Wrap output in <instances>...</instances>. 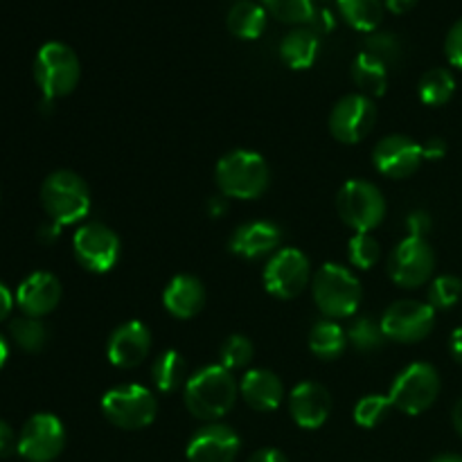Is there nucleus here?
I'll list each match as a JSON object with an SVG mask.
<instances>
[{
	"label": "nucleus",
	"mask_w": 462,
	"mask_h": 462,
	"mask_svg": "<svg viewBox=\"0 0 462 462\" xmlns=\"http://www.w3.org/2000/svg\"><path fill=\"white\" fill-rule=\"evenodd\" d=\"M237 400V383L224 365H208L185 383V406L194 418L217 422L230 413Z\"/></svg>",
	"instance_id": "f257e3e1"
},
{
	"label": "nucleus",
	"mask_w": 462,
	"mask_h": 462,
	"mask_svg": "<svg viewBox=\"0 0 462 462\" xmlns=\"http://www.w3.org/2000/svg\"><path fill=\"white\" fill-rule=\"evenodd\" d=\"M45 215L57 226H70L90 212V189L79 174L70 170L52 171L41 185Z\"/></svg>",
	"instance_id": "f03ea898"
},
{
	"label": "nucleus",
	"mask_w": 462,
	"mask_h": 462,
	"mask_svg": "<svg viewBox=\"0 0 462 462\" xmlns=\"http://www.w3.org/2000/svg\"><path fill=\"white\" fill-rule=\"evenodd\" d=\"M215 179L224 197L248 201V199H257L264 194V189L269 188L271 171L260 153L248 152V149H235L221 158Z\"/></svg>",
	"instance_id": "7ed1b4c3"
},
{
	"label": "nucleus",
	"mask_w": 462,
	"mask_h": 462,
	"mask_svg": "<svg viewBox=\"0 0 462 462\" xmlns=\"http://www.w3.org/2000/svg\"><path fill=\"white\" fill-rule=\"evenodd\" d=\"M81 77L79 59L70 45L61 41H50L41 45L34 59V79L43 93L45 104L66 97L77 88Z\"/></svg>",
	"instance_id": "20e7f679"
},
{
	"label": "nucleus",
	"mask_w": 462,
	"mask_h": 462,
	"mask_svg": "<svg viewBox=\"0 0 462 462\" xmlns=\"http://www.w3.org/2000/svg\"><path fill=\"white\" fill-rule=\"evenodd\" d=\"M314 300L319 310L332 319H347L359 310L361 302V284L350 269L341 264L320 266L319 273L311 282Z\"/></svg>",
	"instance_id": "39448f33"
},
{
	"label": "nucleus",
	"mask_w": 462,
	"mask_h": 462,
	"mask_svg": "<svg viewBox=\"0 0 462 462\" xmlns=\"http://www.w3.org/2000/svg\"><path fill=\"white\" fill-rule=\"evenodd\" d=\"M102 413L113 427L138 431L156 420L158 402L152 391L143 386H117L102 397Z\"/></svg>",
	"instance_id": "423d86ee"
},
{
	"label": "nucleus",
	"mask_w": 462,
	"mask_h": 462,
	"mask_svg": "<svg viewBox=\"0 0 462 462\" xmlns=\"http://www.w3.org/2000/svg\"><path fill=\"white\" fill-rule=\"evenodd\" d=\"M338 215L356 233H370L386 217V201L377 185L352 179L338 192Z\"/></svg>",
	"instance_id": "0eeeda50"
},
{
	"label": "nucleus",
	"mask_w": 462,
	"mask_h": 462,
	"mask_svg": "<svg viewBox=\"0 0 462 462\" xmlns=\"http://www.w3.org/2000/svg\"><path fill=\"white\" fill-rule=\"evenodd\" d=\"M438 395H440V377L431 364H413L402 370L388 393L393 406L406 415H420L431 409Z\"/></svg>",
	"instance_id": "6e6552de"
},
{
	"label": "nucleus",
	"mask_w": 462,
	"mask_h": 462,
	"mask_svg": "<svg viewBox=\"0 0 462 462\" xmlns=\"http://www.w3.org/2000/svg\"><path fill=\"white\" fill-rule=\"evenodd\" d=\"M66 447V429L52 413H36L18 433V454L27 462H52Z\"/></svg>",
	"instance_id": "1a4fd4ad"
},
{
	"label": "nucleus",
	"mask_w": 462,
	"mask_h": 462,
	"mask_svg": "<svg viewBox=\"0 0 462 462\" xmlns=\"http://www.w3.org/2000/svg\"><path fill=\"white\" fill-rule=\"evenodd\" d=\"M310 282V260L298 248H282L271 255L264 269V287L280 300H293Z\"/></svg>",
	"instance_id": "9d476101"
},
{
	"label": "nucleus",
	"mask_w": 462,
	"mask_h": 462,
	"mask_svg": "<svg viewBox=\"0 0 462 462\" xmlns=\"http://www.w3.org/2000/svg\"><path fill=\"white\" fill-rule=\"evenodd\" d=\"M77 262L90 273H108L120 260V237L104 224H86L72 237Z\"/></svg>",
	"instance_id": "9b49d317"
},
{
	"label": "nucleus",
	"mask_w": 462,
	"mask_h": 462,
	"mask_svg": "<svg viewBox=\"0 0 462 462\" xmlns=\"http://www.w3.org/2000/svg\"><path fill=\"white\" fill-rule=\"evenodd\" d=\"M433 266H436V255L427 239L406 237L397 244L388 260V275L400 287L415 289L431 278Z\"/></svg>",
	"instance_id": "f8f14e48"
},
{
	"label": "nucleus",
	"mask_w": 462,
	"mask_h": 462,
	"mask_svg": "<svg viewBox=\"0 0 462 462\" xmlns=\"http://www.w3.org/2000/svg\"><path fill=\"white\" fill-rule=\"evenodd\" d=\"M436 310L418 300L393 302L382 316L383 337L397 343H418L433 329Z\"/></svg>",
	"instance_id": "ddd939ff"
},
{
	"label": "nucleus",
	"mask_w": 462,
	"mask_h": 462,
	"mask_svg": "<svg viewBox=\"0 0 462 462\" xmlns=\"http://www.w3.org/2000/svg\"><path fill=\"white\" fill-rule=\"evenodd\" d=\"M377 122V106L370 97L356 93L346 95L329 116V131L343 144H356L374 129Z\"/></svg>",
	"instance_id": "4468645a"
},
{
	"label": "nucleus",
	"mask_w": 462,
	"mask_h": 462,
	"mask_svg": "<svg viewBox=\"0 0 462 462\" xmlns=\"http://www.w3.org/2000/svg\"><path fill=\"white\" fill-rule=\"evenodd\" d=\"M374 167L388 179H406L424 162L422 144L409 135H388L374 147Z\"/></svg>",
	"instance_id": "2eb2a0df"
},
{
	"label": "nucleus",
	"mask_w": 462,
	"mask_h": 462,
	"mask_svg": "<svg viewBox=\"0 0 462 462\" xmlns=\"http://www.w3.org/2000/svg\"><path fill=\"white\" fill-rule=\"evenodd\" d=\"M152 350V332L140 320H129L122 323L116 332L111 334L106 346V356L116 368L131 370L138 368Z\"/></svg>",
	"instance_id": "dca6fc26"
},
{
	"label": "nucleus",
	"mask_w": 462,
	"mask_h": 462,
	"mask_svg": "<svg viewBox=\"0 0 462 462\" xmlns=\"http://www.w3.org/2000/svg\"><path fill=\"white\" fill-rule=\"evenodd\" d=\"M242 449V440L237 433L226 424H208L201 431L192 436L188 442V456L189 462H235Z\"/></svg>",
	"instance_id": "f3484780"
},
{
	"label": "nucleus",
	"mask_w": 462,
	"mask_h": 462,
	"mask_svg": "<svg viewBox=\"0 0 462 462\" xmlns=\"http://www.w3.org/2000/svg\"><path fill=\"white\" fill-rule=\"evenodd\" d=\"M59 302H61V282L57 280V275L48 273V271H36L18 284L16 305L23 316L43 319L57 310Z\"/></svg>",
	"instance_id": "a211bd4d"
},
{
	"label": "nucleus",
	"mask_w": 462,
	"mask_h": 462,
	"mask_svg": "<svg viewBox=\"0 0 462 462\" xmlns=\"http://www.w3.org/2000/svg\"><path fill=\"white\" fill-rule=\"evenodd\" d=\"M289 413L300 429H319L332 413V397L328 388L316 382L298 383L289 395Z\"/></svg>",
	"instance_id": "6ab92c4d"
},
{
	"label": "nucleus",
	"mask_w": 462,
	"mask_h": 462,
	"mask_svg": "<svg viewBox=\"0 0 462 462\" xmlns=\"http://www.w3.org/2000/svg\"><path fill=\"white\" fill-rule=\"evenodd\" d=\"M282 242V230L273 221H248L239 226L237 233L230 239V251L246 260H257L275 253Z\"/></svg>",
	"instance_id": "aec40b11"
},
{
	"label": "nucleus",
	"mask_w": 462,
	"mask_h": 462,
	"mask_svg": "<svg viewBox=\"0 0 462 462\" xmlns=\"http://www.w3.org/2000/svg\"><path fill=\"white\" fill-rule=\"evenodd\" d=\"M239 393H242L244 402L260 413H271V411L280 409L284 400V386L278 374L260 368L244 374Z\"/></svg>",
	"instance_id": "412c9836"
},
{
	"label": "nucleus",
	"mask_w": 462,
	"mask_h": 462,
	"mask_svg": "<svg viewBox=\"0 0 462 462\" xmlns=\"http://www.w3.org/2000/svg\"><path fill=\"white\" fill-rule=\"evenodd\" d=\"M162 305L174 319H194L206 305V289L192 275H176L162 293Z\"/></svg>",
	"instance_id": "4be33fe9"
},
{
	"label": "nucleus",
	"mask_w": 462,
	"mask_h": 462,
	"mask_svg": "<svg viewBox=\"0 0 462 462\" xmlns=\"http://www.w3.org/2000/svg\"><path fill=\"white\" fill-rule=\"evenodd\" d=\"M320 41L311 27H296L280 43V57L293 70H307L319 57Z\"/></svg>",
	"instance_id": "5701e85b"
},
{
	"label": "nucleus",
	"mask_w": 462,
	"mask_h": 462,
	"mask_svg": "<svg viewBox=\"0 0 462 462\" xmlns=\"http://www.w3.org/2000/svg\"><path fill=\"white\" fill-rule=\"evenodd\" d=\"M226 25L237 39L253 41L260 39L262 32L266 30V9L264 5H257L253 0H239L230 7Z\"/></svg>",
	"instance_id": "b1692460"
},
{
	"label": "nucleus",
	"mask_w": 462,
	"mask_h": 462,
	"mask_svg": "<svg viewBox=\"0 0 462 462\" xmlns=\"http://www.w3.org/2000/svg\"><path fill=\"white\" fill-rule=\"evenodd\" d=\"M352 79L365 97H382L388 88V68L370 54L361 52L352 63Z\"/></svg>",
	"instance_id": "393cba45"
},
{
	"label": "nucleus",
	"mask_w": 462,
	"mask_h": 462,
	"mask_svg": "<svg viewBox=\"0 0 462 462\" xmlns=\"http://www.w3.org/2000/svg\"><path fill=\"white\" fill-rule=\"evenodd\" d=\"M347 346V332L334 320H320L310 332V350L319 359L334 361L343 355Z\"/></svg>",
	"instance_id": "a878e982"
},
{
	"label": "nucleus",
	"mask_w": 462,
	"mask_h": 462,
	"mask_svg": "<svg viewBox=\"0 0 462 462\" xmlns=\"http://www.w3.org/2000/svg\"><path fill=\"white\" fill-rule=\"evenodd\" d=\"M338 12L343 21L359 32H377L379 23L383 18V3L382 0H337Z\"/></svg>",
	"instance_id": "bb28decb"
},
{
	"label": "nucleus",
	"mask_w": 462,
	"mask_h": 462,
	"mask_svg": "<svg viewBox=\"0 0 462 462\" xmlns=\"http://www.w3.org/2000/svg\"><path fill=\"white\" fill-rule=\"evenodd\" d=\"M152 377L158 391L174 393L183 386L185 377H188V365H185V359L179 352L165 350L162 355H158L156 361H153Z\"/></svg>",
	"instance_id": "cd10ccee"
},
{
	"label": "nucleus",
	"mask_w": 462,
	"mask_h": 462,
	"mask_svg": "<svg viewBox=\"0 0 462 462\" xmlns=\"http://www.w3.org/2000/svg\"><path fill=\"white\" fill-rule=\"evenodd\" d=\"M418 93L427 106H445L456 93L454 75L445 68H433V70L424 72V77L420 79Z\"/></svg>",
	"instance_id": "c85d7f7f"
},
{
	"label": "nucleus",
	"mask_w": 462,
	"mask_h": 462,
	"mask_svg": "<svg viewBox=\"0 0 462 462\" xmlns=\"http://www.w3.org/2000/svg\"><path fill=\"white\" fill-rule=\"evenodd\" d=\"M9 337L23 352H30V355H36L48 346V328L43 325V320L32 319V316L14 319L9 323Z\"/></svg>",
	"instance_id": "c756f323"
},
{
	"label": "nucleus",
	"mask_w": 462,
	"mask_h": 462,
	"mask_svg": "<svg viewBox=\"0 0 462 462\" xmlns=\"http://www.w3.org/2000/svg\"><path fill=\"white\" fill-rule=\"evenodd\" d=\"M266 12L289 25H310L314 18V0H262Z\"/></svg>",
	"instance_id": "7c9ffc66"
},
{
	"label": "nucleus",
	"mask_w": 462,
	"mask_h": 462,
	"mask_svg": "<svg viewBox=\"0 0 462 462\" xmlns=\"http://www.w3.org/2000/svg\"><path fill=\"white\" fill-rule=\"evenodd\" d=\"M347 341L361 352H374L383 346L386 337H383L382 323H374L373 319H356L352 328L347 329Z\"/></svg>",
	"instance_id": "2f4dec72"
},
{
	"label": "nucleus",
	"mask_w": 462,
	"mask_h": 462,
	"mask_svg": "<svg viewBox=\"0 0 462 462\" xmlns=\"http://www.w3.org/2000/svg\"><path fill=\"white\" fill-rule=\"evenodd\" d=\"M364 52L374 57L377 61H382L383 66H393V63L400 61L402 57V43L395 34L391 32H373L368 34L364 43Z\"/></svg>",
	"instance_id": "473e14b6"
},
{
	"label": "nucleus",
	"mask_w": 462,
	"mask_h": 462,
	"mask_svg": "<svg viewBox=\"0 0 462 462\" xmlns=\"http://www.w3.org/2000/svg\"><path fill=\"white\" fill-rule=\"evenodd\" d=\"M393 409L391 397L383 395H368L356 402L355 406V422L364 429H373L386 420L388 411Z\"/></svg>",
	"instance_id": "72a5a7b5"
},
{
	"label": "nucleus",
	"mask_w": 462,
	"mask_h": 462,
	"mask_svg": "<svg viewBox=\"0 0 462 462\" xmlns=\"http://www.w3.org/2000/svg\"><path fill=\"white\" fill-rule=\"evenodd\" d=\"M462 298V280L456 275H440L429 287V305L433 310H451Z\"/></svg>",
	"instance_id": "f704fd0d"
},
{
	"label": "nucleus",
	"mask_w": 462,
	"mask_h": 462,
	"mask_svg": "<svg viewBox=\"0 0 462 462\" xmlns=\"http://www.w3.org/2000/svg\"><path fill=\"white\" fill-rule=\"evenodd\" d=\"M352 266L356 269H373L379 260V242L370 233H356L347 246Z\"/></svg>",
	"instance_id": "c9c22d12"
},
{
	"label": "nucleus",
	"mask_w": 462,
	"mask_h": 462,
	"mask_svg": "<svg viewBox=\"0 0 462 462\" xmlns=\"http://www.w3.org/2000/svg\"><path fill=\"white\" fill-rule=\"evenodd\" d=\"M219 359L221 365L228 370L244 368V365L251 364L253 359V343L248 341L246 337H242V334H233V337L226 338L224 346H221Z\"/></svg>",
	"instance_id": "e433bc0d"
},
{
	"label": "nucleus",
	"mask_w": 462,
	"mask_h": 462,
	"mask_svg": "<svg viewBox=\"0 0 462 462\" xmlns=\"http://www.w3.org/2000/svg\"><path fill=\"white\" fill-rule=\"evenodd\" d=\"M445 54H447V59H449L451 66L460 68L462 70V18L451 25L449 34H447Z\"/></svg>",
	"instance_id": "4c0bfd02"
},
{
	"label": "nucleus",
	"mask_w": 462,
	"mask_h": 462,
	"mask_svg": "<svg viewBox=\"0 0 462 462\" xmlns=\"http://www.w3.org/2000/svg\"><path fill=\"white\" fill-rule=\"evenodd\" d=\"M406 230H409V237H420L427 239V235L431 233V217L424 210H415L406 217Z\"/></svg>",
	"instance_id": "58836bf2"
},
{
	"label": "nucleus",
	"mask_w": 462,
	"mask_h": 462,
	"mask_svg": "<svg viewBox=\"0 0 462 462\" xmlns=\"http://www.w3.org/2000/svg\"><path fill=\"white\" fill-rule=\"evenodd\" d=\"M18 451V436L5 420H0V458H7Z\"/></svg>",
	"instance_id": "ea45409f"
},
{
	"label": "nucleus",
	"mask_w": 462,
	"mask_h": 462,
	"mask_svg": "<svg viewBox=\"0 0 462 462\" xmlns=\"http://www.w3.org/2000/svg\"><path fill=\"white\" fill-rule=\"evenodd\" d=\"M311 30L316 32V34H328V32L334 30V16L329 9H316L314 12V18H311L310 23Z\"/></svg>",
	"instance_id": "a19ab883"
},
{
	"label": "nucleus",
	"mask_w": 462,
	"mask_h": 462,
	"mask_svg": "<svg viewBox=\"0 0 462 462\" xmlns=\"http://www.w3.org/2000/svg\"><path fill=\"white\" fill-rule=\"evenodd\" d=\"M422 149H424V161H440V158H445L447 153V144L442 138L429 140L427 144H422Z\"/></svg>",
	"instance_id": "79ce46f5"
},
{
	"label": "nucleus",
	"mask_w": 462,
	"mask_h": 462,
	"mask_svg": "<svg viewBox=\"0 0 462 462\" xmlns=\"http://www.w3.org/2000/svg\"><path fill=\"white\" fill-rule=\"evenodd\" d=\"M12 310H14L12 291H9V289L0 282V323H3V320H7V316L12 314Z\"/></svg>",
	"instance_id": "37998d69"
},
{
	"label": "nucleus",
	"mask_w": 462,
	"mask_h": 462,
	"mask_svg": "<svg viewBox=\"0 0 462 462\" xmlns=\"http://www.w3.org/2000/svg\"><path fill=\"white\" fill-rule=\"evenodd\" d=\"M248 462H287V458L280 449H260L251 456Z\"/></svg>",
	"instance_id": "c03bdc74"
},
{
	"label": "nucleus",
	"mask_w": 462,
	"mask_h": 462,
	"mask_svg": "<svg viewBox=\"0 0 462 462\" xmlns=\"http://www.w3.org/2000/svg\"><path fill=\"white\" fill-rule=\"evenodd\" d=\"M59 233H61V226H57L54 221H50V224L41 226V233H39V239L43 244H52L59 239Z\"/></svg>",
	"instance_id": "a18cd8bd"
},
{
	"label": "nucleus",
	"mask_w": 462,
	"mask_h": 462,
	"mask_svg": "<svg viewBox=\"0 0 462 462\" xmlns=\"http://www.w3.org/2000/svg\"><path fill=\"white\" fill-rule=\"evenodd\" d=\"M449 352L456 361L462 365V328L454 329L449 338Z\"/></svg>",
	"instance_id": "49530a36"
},
{
	"label": "nucleus",
	"mask_w": 462,
	"mask_h": 462,
	"mask_svg": "<svg viewBox=\"0 0 462 462\" xmlns=\"http://www.w3.org/2000/svg\"><path fill=\"white\" fill-rule=\"evenodd\" d=\"M415 5H418V0H383V7L391 9L393 14H406Z\"/></svg>",
	"instance_id": "de8ad7c7"
},
{
	"label": "nucleus",
	"mask_w": 462,
	"mask_h": 462,
	"mask_svg": "<svg viewBox=\"0 0 462 462\" xmlns=\"http://www.w3.org/2000/svg\"><path fill=\"white\" fill-rule=\"evenodd\" d=\"M226 210H228V203H226L224 194H221V197H212L210 201H208V212H210V217L226 215Z\"/></svg>",
	"instance_id": "09e8293b"
},
{
	"label": "nucleus",
	"mask_w": 462,
	"mask_h": 462,
	"mask_svg": "<svg viewBox=\"0 0 462 462\" xmlns=\"http://www.w3.org/2000/svg\"><path fill=\"white\" fill-rule=\"evenodd\" d=\"M7 359H9V343H7V338H5L3 334H0V370L5 368Z\"/></svg>",
	"instance_id": "8fccbe9b"
},
{
	"label": "nucleus",
	"mask_w": 462,
	"mask_h": 462,
	"mask_svg": "<svg viewBox=\"0 0 462 462\" xmlns=\"http://www.w3.org/2000/svg\"><path fill=\"white\" fill-rule=\"evenodd\" d=\"M454 427H456V431H458L460 438H462V397L458 400V404L454 406Z\"/></svg>",
	"instance_id": "3c124183"
},
{
	"label": "nucleus",
	"mask_w": 462,
	"mask_h": 462,
	"mask_svg": "<svg viewBox=\"0 0 462 462\" xmlns=\"http://www.w3.org/2000/svg\"><path fill=\"white\" fill-rule=\"evenodd\" d=\"M433 462H462L460 456H440V458H436Z\"/></svg>",
	"instance_id": "603ef678"
}]
</instances>
